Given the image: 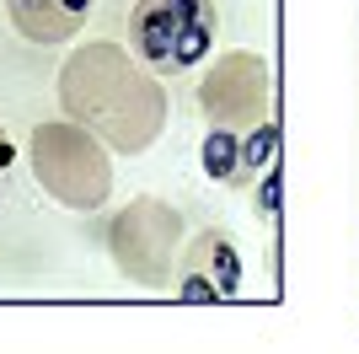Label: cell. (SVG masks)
Returning <instances> with one entry per match:
<instances>
[{
	"label": "cell",
	"mask_w": 359,
	"mask_h": 354,
	"mask_svg": "<svg viewBox=\"0 0 359 354\" xmlns=\"http://www.w3.org/2000/svg\"><path fill=\"white\" fill-rule=\"evenodd\" d=\"M60 113L91 129L113 156H140L166 129V91L161 75L145 70L113 38H91L60 65Z\"/></svg>",
	"instance_id": "1"
},
{
	"label": "cell",
	"mask_w": 359,
	"mask_h": 354,
	"mask_svg": "<svg viewBox=\"0 0 359 354\" xmlns=\"http://www.w3.org/2000/svg\"><path fill=\"white\" fill-rule=\"evenodd\" d=\"M27 166L60 209L97 215L113 199V150L70 118H48L27 134Z\"/></svg>",
	"instance_id": "2"
},
{
	"label": "cell",
	"mask_w": 359,
	"mask_h": 354,
	"mask_svg": "<svg viewBox=\"0 0 359 354\" xmlns=\"http://www.w3.org/2000/svg\"><path fill=\"white\" fill-rule=\"evenodd\" d=\"M220 11L215 0H135L129 6V54L156 75H188L215 54Z\"/></svg>",
	"instance_id": "3"
},
{
	"label": "cell",
	"mask_w": 359,
	"mask_h": 354,
	"mask_svg": "<svg viewBox=\"0 0 359 354\" xmlns=\"http://www.w3.org/2000/svg\"><path fill=\"white\" fill-rule=\"evenodd\" d=\"M102 242L123 280L156 290V284L172 280V263H177V247H182V215L161 199H129L107 221Z\"/></svg>",
	"instance_id": "4"
},
{
	"label": "cell",
	"mask_w": 359,
	"mask_h": 354,
	"mask_svg": "<svg viewBox=\"0 0 359 354\" xmlns=\"http://www.w3.org/2000/svg\"><path fill=\"white\" fill-rule=\"evenodd\" d=\"M177 295L188 306H215V301H236L241 295V252L231 242V231L204 225L198 236H188L177 247Z\"/></svg>",
	"instance_id": "5"
},
{
	"label": "cell",
	"mask_w": 359,
	"mask_h": 354,
	"mask_svg": "<svg viewBox=\"0 0 359 354\" xmlns=\"http://www.w3.org/2000/svg\"><path fill=\"white\" fill-rule=\"evenodd\" d=\"M257 103H263V59L257 54H225L198 86V107L210 113V124L241 129V124H252Z\"/></svg>",
	"instance_id": "6"
},
{
	"label": "cell",
	"mask_w": 359,
	"mask_h": 354,
	"mask_svg": "<svg viewBox=\"0 0 359 354\" xmlns=\"http://www.w3.org/2000/svg\"><path fill=\"white\" fill-rule=\"evenodd\" d=\"M91 6L97 0H6V16L27 44L48 48V44H70L91 22Z\"/></svg>",
	"instance_id": "7"
},
{
	"label": "cell",
	"mask_w": 359,
	"mask_h": 354,
	"mask_svg": "<svg viewBox=\"0 0 359 354\" xmlns=\"http://www.w3.org/2000/svg\"><path fill=\"white\" fill-rule=\"evenodd\" d=\"M198 166H204V177H215L225 188H241V129L215 124L198 145Z\"/></svg>",
	"instance_id": "8"
},
{
	"label": "cell",
	"mask_w": 359,
	"mask_h": 354,
	"mask_svg": "<svg viewBox=\"0 0 359 354\" xmlns=\"http://www.w3.org/2000/svg\"><path fill=\"white\" fill-rule=\"evenodd\" d=\"M273 150H279V129L273 124H252L241 129V188H252L273 172Z\"/></svg>",
	"instance_id": "9"
},
{
	"label": "cell",
	"mask_w": 359,
	"mask_h": 354,
	"mask_svg": "<svg viewBox=\"0 0 359 354\" xmlns=\"http://www.w3.org/2000/svg\"><path fill=\"white\" fill-rule=\"evenodd\" d=\"M11 162V140H6V129H0V166Z\"/></svg>",
	"instance_id": "10"
}]
</instances>
